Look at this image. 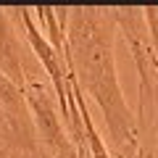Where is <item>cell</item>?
<instances>
[{"instance_id":"6da1fadb","label":"cell","mask_w":158,"mask_h":158,"mask_svg":"<svg viewBox=\"0 0 158 158\" xmlns=\"http://www.w3.org/2000/svg\"><path fill=\"white\" fill-rule=\"evenodd\" d=\"M116 8H69L66 42L69 71L82 92L92 98L106 118L116 158L140 156V132L116 77Z\"/></svg>"},{"instance_id":"7a4b0ae2","label":"cell","mask_w":158,"mask_h":158,"mask_svg":"<svg viewBox=\"0 0 158 158\" xmlns=\"http://www.w3.org/2000/svg\"><path fill=\"white\" fill-rule=\"evenodd\" d=\"M24 66H27V58L21 53V40L11 24V13L8 8H0V71L24 90V74H27Z\"/></svg>"},{"instance_id":"3957f363","label":"cell","mask_w":158,"mask_h":158,"mask_svg":"<svg viewBox=\"0 0 158 158\" xmlns=\"http://www.w3.org/2000/svg\"><path fill=\"white\" fill-rule=\"evenodd\" d=\"M0 158H11V156H8V153H6V150H0Z\"/></svg>"}]
</instances>
